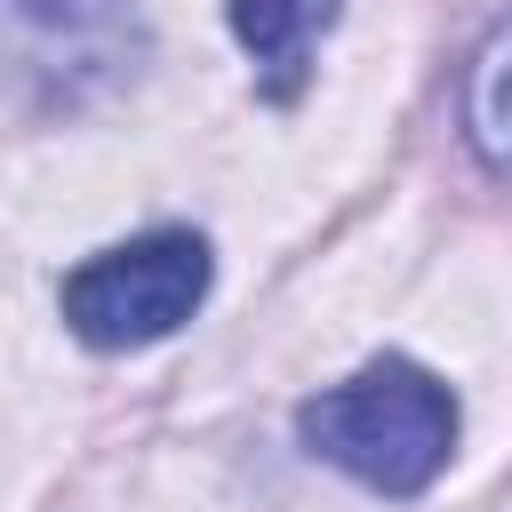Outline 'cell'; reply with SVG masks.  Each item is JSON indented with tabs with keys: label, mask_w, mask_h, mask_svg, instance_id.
Returning <instances> with one entry per match:
<instances>
[{
	"label": "cell",
	"mask_w": 512,
	"mask_h": 512,
	"mask_svg": "<svg viewBox=\"0 0 512 512\" xmlns=\"http://www.w3.org/2000/svg\"><path fill=\"white\" fill-rule=\"evenodd\" d=\"M296 440L376 496H424L456 456V392L432 368L384 352L360 376L312 392L296 408Z\"/></svg>",
	"instance_id": "1"
},
{
	"label": "cell",
	"mask_w": 512,
	"mask_h": 512,
	"mask_svg": "<svg viewBox=\"0 0 512 512\" xmlns=\"http://www.w3.org/2000/svg\"><path fill=\"white\" fill-rule=\"evenodd\" d=\"M208 240L192 224H160V232H136L120 248H96L88 264L64 272L56 304H64V328L96 352H144L160 336H176L200 296H208Z\"/></svg>",
	"instance_id": "2"
},
{
	"label": "cell",
	"mask_w": 512,
	"mask_h": 512,
	"mask_svg": "<svg viewBox=\"0 0 512 512\" xmlns=\"http://www.w3.org/2000/svg\"><path fill=\"white\" fill-rule=\"evenodd\" d=\"M344 16V0H224L232 40L256 64V88L272 104H296L312 80V48L328 40V24Z\"/></svg>",
	"instance_id": "3"
},
{
	"label": "cell",
	"mask_w": 512,
	"mask_h": 512,
	"mask_svg": "<svg viewBox=\"0 0 512 512\" xmlns=\"http://www.w3.org/2000/svg\"><path fill=\"white\" fill-rule=\"evenodd\" d=\"M456 112H464V144H472V160L496 168V176H512V16H496V24L472 40Z\"/></svg>",
	"instance_id": "4"
}]
</instances>
